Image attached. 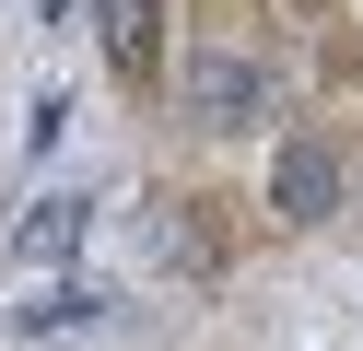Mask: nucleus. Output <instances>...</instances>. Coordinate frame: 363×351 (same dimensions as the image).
Masks as SVG:
<instances>
[{
	"label": "nucleus",
	"instance_id": "f257e3e1",
	"mask_svg": "<svg viewBox=\"0 0 363 351\" xmlns=\"http://www.w3.org/2000/svg\"><path fill=\"white\" fill-rule=\"evenodd\" d=\"M258 117H281V70L258 59V47H199L188 59V129H211V140H246Z\"/></svg>",
	"mask_w": 363,
	"mask_h": 351
},
{
	"label": "nucleus",
	"instance_id": "f03ea898",
	"mask_svg": "<svg viewBox=\"0 0 363 351\" xmlns=\"http://www.w3.org/2000/svg\"><path fill=\"white\" fill-rule=\"evenodd\" d=\"M340 199H352V164H340L328 129H281V140H269V211H281L293 234L340 223Z\"/></svg>",
	"mask_w": 363,
	"mask_h": 351
},
{
	"label": "nucleus",
	"instance_id": "7ed1b4c3",
	"mask_svg": "<svg viewBox=\"0 0 363 351\" xmlns=\"http://www.w3.org/2000/svg\"><path fill=\"white\" fill-rule=\"evenodd\" d=\"M94 35L118 82H152V47H164V0H94Z\"/></svg>",
	"mask_w": 363,
	"mask_h": 351
},
{
	"label": "nucleus",
	"instance_id": "20e7f679",
	"mask_svg": "<svg viewBox=\"0 0 363 351\" xmlns=\"http://www.w3.org/2000/svg\"><path fill=\"white\" fill-rule=\"evenodd\" d=\"M82 223H94V199H82V187H71V199H35L12 246H24V257H71V246H82Z\"/></svg>",
	"mask_w": 363,
	"mask_h": 351
},
{
	"label": "nucleus",
	"instance_id": "39448f33",
	"mask_svg": "<svg viewBox=\"0 0 363 351\" xmlns=\"http://www.w3.org/2000/svg\"><path fill=\"white\" fill-rule=\"evenodd\" d=\"M94 316H106V293H94V281H59V293H35L12 328H24V340H48V328H94Z\"/></svg>",
	"mask_w": 363,
	"mask_h": 351
}]
</instances>
